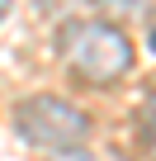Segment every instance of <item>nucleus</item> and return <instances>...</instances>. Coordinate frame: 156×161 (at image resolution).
Wrapping results in <instances>:
<instances>
[{
	"label": "nucleus",
	"mask_w": 156,
	"mask_h": 161,
	"mask_svg": "<svg viewBox=\"0 0 156 161\" xmlns=\"http://www.w3.org/2000/svg\"><path fill=\"white\" fill-rule=\"evenodd\" d=\"M57 47H62V62L90 86H114L137 62L132 38L109 19H66Z\"/></svg>",
	"instance_id": "nucleus-1"
},
{
	"label": "nucleus",
	"mask_w": 156,
	"mask_h": 161,
	"mask_svg": "<svg viewBox=\"0 0 156 161\" xmlns=\"http://www.w3.org/2000/svg\"><path fill=\"white\" fill-rule=\"evenodd\" d=\"M14 123L24 133V142L33 147H47V152H62V147H85L95 123L85 109H76L71 100L62 95H29L19 109H14Z\"/></svg>",
	"instance_id": "nucleus-2"
},
{
	"label": "nucleus",
	"mask_w": 156,
	"mask_h": 161,
	"mask_svg": "<svg viewBox=\"0 0 156 161\" xmlns=\"http://www.w3.org/2000/svg\"><path fill=\"white\" fill-rule=\"evenodd\" d=\"M47 161H95V156H85L81 147H62V152H52Z\"/></svg>",
	"instance_id": "nucleus-3"
},
{
	"label": "nucleus",
	"mask_w": 156,
	"mask_h": 161,
	"mask_svg": "<svg viewBox=\"0 0 156 161\" xmlns=\"http://www.w3.org/2000/svg\"><path fill=\"white\" fill-rule=\"evenodd\" d=\"M5 14H10V0H0V19H5Z\"/></svg>",
	"instance_id": "nucleus-4"
}]
</instances>
